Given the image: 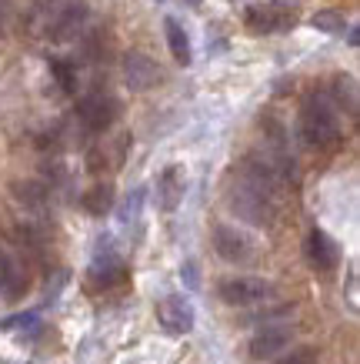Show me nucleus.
<instances>
[{"instance_id":"nucleus-1","label":"nucleus","mask_w":360,"mask_h":364,"mask_svg":"<svg viewBox=\"0 0 360 364\" xmlns=\"http://www.w3.org/2000/svg\"><path fill=\"white\" fill-rule=\"evenodd\" d=\"M300 137L307 147H330L340 137L337 111L327 97H310L300 111Z\"/></svg>"},{"instance_id":"nucleus-2","label":"nucleus","mask_w":360,"mask_h":364,"mask_svg":"<svg viewBox=\"0 0 360 364\" xmlns=\"http://www.w3.org/2000/svg\"><path fill=\"white\" fill-rule=\"evenodd\" d=\"M227 204L240 221L253 224V228H267V224H273V218H277V200L257 194V191L247 188L237 177H234V188L227 191Z\"/></svg>"},{"instance_id":"nucleus-3","label":"nucleus","mask_w":360,"mask_h":364,"mask_svg":"<svg viewBox=\"0 0 360 364\" xmlns=\"http://www.w3.org/2000/svg\"><path fill=\"white\" fill-rule=\"evenodd\" d=\"M217 294L230 308H251V304H261L271 298L273 287L261 277H227V281H220Z\"/></svg>"},{"instance_id":"nucleus-4","label":"nucleus","mask_w":360,"mask_h":364,"mask_svg":"<svg viewBox=\"0 0 360 364\" xmlns=\"http://www.w3.org/2000/svg\"><path fill=\"white\" fill-rule=\"evenodd\" d=\"M117 114H120V104L110 97V94H87V97H80V104H77L80 124L94 134L107 131L110 124L117 121Z\"/></svg>"},{"instance_id":"nucleus-5","label":"nucleus","mask_w":360,"mask_h":364,"mask_svg":"<svg viewBox=\"0 0 360 364\" xmlns=\"http://www.w3.org/2000/svg\"><path fill=\"white\" fill-rule=\"evenodd\" d=\"M157 321H160L164 331H170V334H190L197 324L194 304H190L184 294H167V298L157 304Z\"/></svg>"},{"instance_id":"nucleus-6","label":"nucleus","mask_w":360,"mask_h":364,"mask_svg":"<svg viewBox=\"0 0 360 364\" xmlns=\"http://www.w3.org/2000/svg\"><path fill=\"white\" fill-rule=\"evenodd\" d=\"M214 251H217L224 261H230V264H247L253 257L251 241H247L237 228H227V224H217V228H214Z\"/></svg>"},{"instance_id":"nucleus-7","label":"nucleus","mask_w":360,"mask_h":364,"mask_svg":"<svg viewBox=\"0 0 360 364\" xmlns=\"http://www.w3.org/2000/svg\"><path fill=\"white\" fill-rule=\"evenodd\" d=\"M290 338H294V331L287 324H263V331H257L251 338V358L253 361L273 358V354H280L290 344Z\"/></svg>"},{"instance_id":"nucleus-8","label":"nucleus","mask_w":360,"mask_h":364,"mask_svg":"<svg viewBox=\"0 0 360 364\" xmlns=\"http://www.w3.org/2000/svg\"><path fill=\"white\" fill-rule=\"evenodd\" d=\"M124 77H127V87L131 90H151L157 80H160V70L147 54L141 50H131L124 57Z\"/></svg>"},{"instance_id":"nucleus-9","label":"nucleus","mask_w":360,"mask_h":364,"mask_svg":"<svg viewBox=\"0 0 360 364\" xmlns=\"http://www.w3.org/2000/svg\"><path fill=\"white\" fill-rule=\"evenodd\" d=\"M84 21H87V4L84 0H67L64 7H60V14H57V21L50 23V41H70L80 27H84Z\"/></svg>"},{"instance_id":"nucleus-10","label":"nucleus","mask_w":360,"mask_h":364,"mask_svg":"<svg viewBox=\"0 0 360 364\" xmlns=\"http://www.w3.org/2000/svg\"><path fill=\"white\" fill-rule=\"evenodd\" d=\"M184 188H187L184 167L170 164L164 174L157 177V204L164 210H177V204L184 200Z\"/></svg>"},{"instance_id":"nucleus-11","label":"nucleus","mask_w":360,"mask_h":364,"mask_svg":"<svg viewBox=\"0 0 360 364\" xmlns=\"http://www.w3.org/2000/svg\"><path fill=\"white\" fill-rule=\"evenodd\" d=\"M307 257H310V264L317 271H334L340 264V251L337 244L330 241L324 231H310L307 234Z\"/></svg>"},{"instance_id":"nucleus-12","label":"nucleus","mask_w":360,"mask_h":364,"mask_svg":"<svg viewBox=\"0 0 360 364\" xmlns=\"http://www.w3.org/2000/svg\"><path fill=\"white\" fill-rule=\"evenodd\" d=\"M127 277V271H124V264H120L114 254H104V257H97L94 264H90V284L94 287H114L120 284Z\"/></svg>"},{"instance_id":"nucleus-13","label":"nucleus","mask_w":360,"mask_h":364,"mask_svg":"<svg viewBox=\"0 0 360 364\" xmlns=\"http://www.w3.org/2000/svg\"><path fill=\"white\" fill-rule=\"evenodd\" d=\"M164 31H167V44H170L174 60L187 67L190 60H194V50H190V37H187V31L174 21V17H167V21H164Z\"/></svg>"},{"instance_id":"nucleus-14","label":"nucleus","mask_w":360,"mask_h":364,"mask_svg":"<svg viewBox=\"0 0 360 364\" xmlns=\"http://www.w3.org/2000/svg\"><path fill=\"white\" fill-rule=\"evenodd\" d=\"M247 23H251V31H257V33H273V31H287V27L294 23V17L263 11V7H251V11H247Z\"/></svg>"},{"instance_id":"nucleus-15","label":"nucleus","mask_w":360,"mask_h":364,"mask_svg":"<svg viewBox=\"0 0 360 364\" xmlns=\"http://www.w3.org/2000/svg\"><path fill=\"white\" fill-rule=\"evenodd\" d=\"M80 204H84V210H87V214L104 218V214L114 208V188H110V184H94V188L80 198Z\"/></svg>"},{"instance_id":"nucleus-16","label":"nucleus","mask_w":360,"mask_h":364,"mask_svg":"<svg viewBox=\"0 0 360 364\" xmlns=\"http://www.w3.org/2000/svg\"><path fill=\"white\" fill-rule=\"evenodd\" d=\"M277 364H317V348H294L290 354L277 358Z\"/></svg>"},{"instance_id":"nucleus-17","label":"nucleus","mask_w":360,"mask_h":364,"mask_svg":"<svg viewBox=\"0 0 360 364\" xmlns=\"http://www.w3.org/2000/svg\"><path fill=\"white\" fill-rule=\"evenodd\" d=\"M310 23H314L317 31H330V33H340V31H344V17H340V14H330V11L317 14Z\"/></svg>"},{"instance_id":"nucleus-18","label":"nucleus","mask_w":360,"mask_h":364,"mask_svg":"<svg viewBox=\"0 0 360 364\" xmlns=\"http://www.w3.org/2000/svg\"><path fill=\"white\" fill-rule=\"evenodd\" d=\"M21 274V271H17V267H13V261H11V254L4 251V247H0V291H4V287L11 284L13 277Z\"/></svg>"},{"instance_id":"nucleus-19","label":"nucleus","mask_w":360,"mask_h":364,"mask_svg":"<svg viewBox=\"0 0 360 364\" xmlns=\"http://www.w3.org/2000/svg\"><path fill=\"white\" fill-rule=\"evenodd\" d=\"M50 70L57 74L60 87H64V90H74V67L64 64V60H50Z\"/></svg>"},{"instance_id":"nucleus-20","label":"nucleus","mask_w":360,"mask_h":364,"mask_svg":"<svg viewBox=\"0 0 360 364\" xmlns=\"http://www.w3.org/2000/svg\"><path fill=\"white\" fill-rule=\"evenodd\" d=\"M37 314H17V318H7L4 321V328H21V324H33Z\"/></svg>"},{"instance_id":"nucleus-21","label":"nucleus","mask_w":360,"mask_h":364,"mask_svg":"<svg viewBox=\"0 0 360 364\" xmlns=\"http://www.w3.org/2000/svg\"><path fill=\"white\" fill-rule=\"evenodd\" d=\"M184 274H187V284L197 287V267H194V264H187V267H184Z\"/></svg>"},{"instance_id":"nucleus-22","label":"nucleus","mask_w":360,"mask_h":364,"mask_svg":"<svg viewBox=\"0 0 360 364\" xmlns=\"http://www.w3.org/2000/svg\"><path fill=\"white\" fill-rule=\"evenodd\" d=\"M277 4H284V0H277Z\"/></svg>"}]
</instances>
